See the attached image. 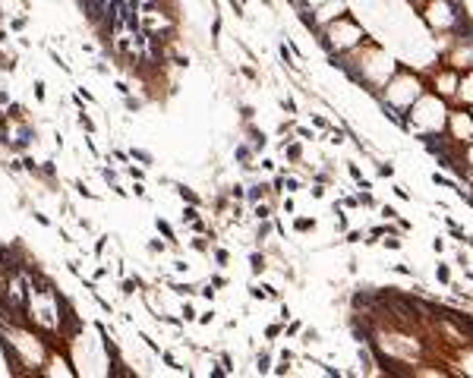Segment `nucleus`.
<instances>
[{
	"instance_id": "7",
	"label": "nucleus",
	"mask_w": 473,
	"mask_h": 378,
	"mask_svg": "<svg viewBox=\"0 0 473 378\" xmlns=\"http://www.w3.org/2000/svg\"><path fill=\"white\" fill-rule=\"evenodd\" d=\"M435 274H438V281H442V284H448V268H445V265L435 271Z\"/></svg>"
},
{
	"instance_id": "4",
	"label": "nucleus",
	"mask_w": 473,
	"mask_h": 378,
	"mask_svg": "<svg viewBox=\"0 0 473 378\" xmlns=\"http://www.w3.org/2000/svg\"><path fill=\"white\" fill-rule=\"evenodd\" d=\"M158 230H161V234L168 236V240H174V230H170V227H168V224H164V221H158Z\"/></svg>"
},
{
	"instance_id": "3",
	"label": "nucleus",
	"mask_w": 473,
	"mask_h": 378,
	"mask_svg": "<svg viewBox=\"0 0 473 378\" xmlns=\"http://www.w3.org/2000/svg\"><path fill=\"white\" fill-rule=\"evenodd\" d=\"M265 268V258L262 255H252V271H256V274H259V271H262Z\"/></svg>"
},
{
	"instance_id": "12",
	"label": "nucleus",
	"mask_w": 473,
	"mask_h": 378,
	"mask_svg": "<svg viewBox=\"0 0 473 378\" xmlns=\"http://www.w3.org/2000/svg\"><path fill=\"white\" fill-rule=\"evenodd\" d=\"M467 243H470V246H473V236H470V240H467Z\"/></svg>"
},
{
	"instance_id": "8",
	"label": "nucleus",
	"mask_w": 473,
	"mask_h": 378,
	"mask_svg": "<svg viewBox=\"0 0 473 378\" xmlns=\"http://www.w3.org/2000/svg\"><path fill=\"white\" fill-rule=\"evenodd\" d=\"M378 174H382V177H391V174H395V167H391V164H382V167H378Z\"/></svg>"
},
{
	"instance_id": "10",
	"label": "nucleus",
	"mask_w": 473,
	"mask_h": 378,
	"mask_svg": "<svg viewBox=\"0 0 473 378\" xmlns=\"http://www.w3.org/2000/svg\"><path fill=\"white\" fill-rule=\"evenodd\" d=\"M259 372H268V356H259Z\"/></svg>"
},
{
	"instance_id": "6",
	"label": "nucleus",
	"mask_w": 473,
	"mask_h": 378,
	"mask_svg": "<svg viewBox=\"0 0 473 378\" xmlns=\"http://www.w3.org/2000/svg\"><path fill=\"white\" fill-rule=\"evenodd\" d=\"M385 246H391V249H401V240H397V236H388V240H385Z\"/></svg>"
},
{
	"instance_id": "5",
	"label": "nucleus",
	"mask_w": 473,
	"mask_h": 378,
	"mask_svg": "<svg viewBox=\"0 0 473 378\" xmlns=\"http://www.w3.org/2000/svg\"><path fill=\"white\" fill-rule=\"evenodd\" d=\"M237 158H240V161H249V148H246V145H240V148H237Z\"/></svg>"
},
{
	"instance_id": "11",
	"label": "nucleus",
	"mask_w": 473,
	"mask_h": 378,
	"mask_svg": "<svg viewBox=\"0 0 473 378\" xmlns=\"http://www.w3.org/2000/svg\"><path fill=\"white\" fill-rule=\"evenodd\" d=\"M183 217H186V221H192V224L199 221V217H196V208H186V215H183Z\"/></svg>"
},
{
	"instance_id": "2",
	"label": "nucleus",
	"mask_w": 473,
	"mask_h": 378,
	"mask_svg": "<svg viewBox=\"0 0 473 378\" xmlns=\"http://www.w3.org/2000/svg\"><path fill=\"white\" fill-rule=\"evenodd\" d=\"M309 227H316V221H309V217H300L297 221V230H309Z\"/></svg>"
},
{
	"instance_id": "9",
	"label": "nucleus",
	"mask_w": 473,
	"mask_h": 378,
	"mask_svg": "<svg viewBox=\"0 0 473 378\" xmlns=\"http://www.w3.org/2000/svg\"><path fill=\"white\" fill-rule=\"evenodd\" d=\"M284 148H287V145H284ZM287 155L297 161V158H300V145H290V148H287Z\"/></svg>"
},
{
	"instance_id": "1",
	"label": "nucleus",
	"mask_w": 473,
	"mask_h": 378,
	"mask_svg": "<svg viewBox=\"0 0 473 378\" xmlns=\"http://www.w3.org/2000/svg\"><path fill=\"white\" fill-rule=\"evenodd\" d=\"M180 196H183L189 205H199V196H196V192H189V189H180Z\"/></svg>"
}]
</instances>
